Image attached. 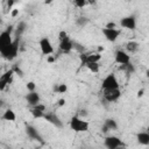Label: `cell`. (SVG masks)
<instances>
[{
	"instance_id": "6",
	"label": "cell",
	"mask_w": 149,
	"mask_h": 149,
	"mask_svg": "<svg viewBox=\"0 0 149 149\" xmlns=\"http://www.w3.org/2000/svg\"><path fill=\"white\" fill-rule=\"evenodd\" d=\"M38 45H40L41 52L44 56H49L54 52V47H52V44H51V42L48 37H42L38 42Z\"/></svg>"
},
{
	"instance_id": "25",
	"label": "cell",
	"mask_w": 149,
	"mask_h": 149,
	"mask_svg": "<svg viewBox=\"0 0 149 149\" xmlns=\"http://www.w3.org/2000/svg\"><path fill=\"white\" fill-rule=\"evenodd\" d=\"M87 22H88V19H87V17H85V16H80V17H78V19H77V24H78V26H80V27H84Z\"/></svg>"
},
{
	"instance_id": "17",
	"label": "cell",
	"mask_w": 149,
	"mask_h": 149,
	"mask_svg": "<svg viewBox=\"0 0 149 149\" xmlns=\"http://www.w3.org/2000/svg\"><path fill=\"white\" fill-rule=\"evenodd\" d=\"M1 119H2V120H5V121L13 122V121H15V120H16V114H15V112H14L13 109H6V111L3 112V114H2V116H1Z\"/></svg>"
},
{
	"instance_id": "15",
	"label": "cell",
	"mask_w": 149,
	"mask_h": 149,
	"mask_svg": "<svg viewBox=\"0 0 149 149\" xmlns=\"http://www.w3.org/2000/svg\"><path fill=\"white\" fill-rule=\"evenodd\" d=\"M72 42H73V41H71L70 37L66 38V40H64V41H62V42H59V50H61L62 52H64V54L70 52V51L73 49Z\"/></svg>"
},
{
	"instance_id": "31",
	"label": "cell",
	"mask_w": 149,
	"mask_h": 149,
	"mask_svg": "<svg viewBox=\"0 0 149 149\" xmlns=\"http://www.w3.org/2000/svg\"><path fill=\"white\" fill-rule=\"evenodd\" d=\"M12 70H13V72H14V73H17V74H20V76L22 77V71L20 70V68H19L17 65H15V66H14Z\"/></svg>"
},
{
	"instance_id": "27",
	"label": "cell",
	"mask_w": 149,
	"mask_h": 149,
	"mask_svg": "<svg viewBox=\"0 0 149 149\" xmlns=\"http://www.w3.org/2000/svg\"><path fill=\"white\" fill-rule=\"evenodd\" d=\"M58 38H59V42H62V41L69 38V35H68V33L65 30H61L59 34H58Z\"/></svg>"
},
{
	"instance_id": "21",
	"label": "cell",
	"mask_w": 149,
	"mask_h": 149,
	"mask_svg": "<svg viewBox=\"0 0 149 149\" xmlns=\"http://www.w3.org/2000/svg\"><path fill=\"white\" fill-rule=\"evenodd\" d=\"M30 113H31L33 118H35V119H43L44 118V114H45L44 112H41V111H38V109L34 108V107L30 108Z\"/></svg>"
},
{
	"instance_id": "5",
	"label": "cell",
	"mask_w": 149,
	"mask_h": 149,
	"mask_svg": "<svg viewBox=\"0 0 149 149\" xmlns=\"http://www.w3.org/2000/svg\"><path fill=\"white\" fill-rule=\"evenodd\" d=\"M104 144L107 149H115L118 147H122V146H126L123 143V141L118 137V136H114V135H109V136H106L104 139Z\"/></svg>"
},
{
	"instance_id": "3",
	"label": "cell",
	"mask_w": 149,
	"mask_h": 149,
	"mask_svg": "<svg viewBox=\"0 0 149 149\" xmlns=\"http://www.w3.org/2000/svg\"><path fill=\"white\" fill-rule=\"evenodd\" d=\"M70 128L76 133H84L88 130V122L79 116H72L70 120Z\"/></svg>"
},
{
	"instance_id": "19",
	"label": "cell",
	"mask_w": 149,
	"mask_h": 149,
	"mask_svg": "<svg viewBox=\"0 0 149 149\" xmlns=\"http://www.w3.org/2000/svg\"><path fill=\"white\" fill-rule=\"evenodd\" d=\"M126 49H127V51L128 52H135V51H137V49H139V43L137 42H134V41H130V42H128L127 44H126Z\"/></svg>"
},
{
	"instance_id": "35",
	"label": "cell",
	"mask_w": 149,
	"mask_h": 149,
	"mask_svg": "<svg viewBox=\"0 0 149 149\" xmlns=\"http://www.w3.org/2000/svg\"><path fill=\"white\" fill-rule=\"evenodd\" d=\"M143 95V90H140L139 92H137V97L140 98V97H142Z\"/></svg>"
},
{
	"instance_id": "13",
	"label": "cell",
	"mask_w": 149,
	"mask_h": 149,
	"mask_svg": "<svg viewBox=\"0 0 149 149\" xmlns=\"http://www.w3.org/2000/svg\"><path fill=\"white\" fill-rule=\"evenodd\" d=\"M13 74H14V72H13V70L10 69V70L6 71V72L0 77V91H3L5 87L12 81V77H13Z\"/></svg>"
},
{
	"instance_id": "26",
	"label": "cell",
	"mask_w": 149,
	"mask_h": 149,
	"mask_svg": "<svg viewBox=\"0 0 149 149\" xmlns=\"http://www.w3.org/2000/svg\"><path fill=\"white\" fill-rule=\"evenodd\" d=\"M86 1L85 0H76L74 2H73V5L76 6V7H78V8H84L85 6H86Z\"/></svg>"
},
{
	"instance_id": "7",
	"label": "cell",
	"mask_w": 149,
	"mask_h": 149,
	"mask_svg": "<svg viewBox=\"0 0 149 149\" xmlns=\"http://www.w3.org/2000/svg\"><path fill=\"white\" fill-rule=\"evenodd\" d=\"M120 26L122 28H126V29H129V30H135L136 28V19L134 15H128V16H125L120 20Z\"/></svg>"
},
{
	"instance_id": "20",
	"label": "cell",
	"mask_w": 149,
	"mask_h": 149,
	"mask_svg": "<svg viewBox=\"0 0 149 149\" xmlns=\"http://www.w3.org/2000/svg\"><path fill=\"white\" fill-rule=\"evenodd\" d=\"M26 22H20L19 24H17V28H16V31H15V37H20L21 35H22V33L26 30Z\"/></svg>"
},
{
	"instance_id": "1",
	"label": "cell",
	"mask_w": 149,
	"mask_h": 149,
	"mask_svg": "<svg viewBox=\"0 0 149 149\" xmlns=\"http://www.w3.org/2000/svg\"><path fill=\"white\" fill-rule=\"evenodd\" d=\"M19 44H20V37H15L12 42V44L3 51L1 52V56L7 59V61H13L16 56H17V52H19Z\"/></svg>"
},
{
	"instance_id": "34",
	"label": "cell",
	"mask_w": 149,
	"mask_h": 149,
	"mask_svg": "<svg viewBox=\"0 0 149 149\" xmlns=\"http://www.w3.org/2000/svg\"><path fill=\"white\" fill-rule=\"evenodd\" d=\"M14 5V1L13 0H10V1H7V6H8V9L10 10V7Z\"/></svg>"
},
{
	"instance_id": "9",
	"label": "cell",
	"mask_w": 149,
	"mask_h": 149,
	"mask_svg": "<svg viewBox=\"0 0 149 149\" xmlns=\"http://www.w3.org/2000/svg\"><path fill=\"white\" fill-rule=\"evenodd\" d=\"M115 63H118L120 65H126V64L130 63L129 54L126 52L125 50H118L115 52Z\"/></svg>"
},
{
	"instance_id": "36",
	"label": "cell",
	"mask_w": 149,
	"mask_h": 149,
	"mask_svg": "<svg viewBox=\"0 0 149 149\" xmlns=\"http://www.w3.org/2000/svg\"><path fill=\"white\" fill-rule=\"evenodd\" d=\"M47 61H48L49 63H52V62L55 61V58H54V57H48V59H47Z\"/></svg>"
},
{
	"instance_id": "4",
	"label": "cell",
	"mask_w": 149,
	"mask_h": 149,
	"mask_svg": "<svg viewBox=\"0 0 149 149\" xmlns=\"http://www.w3.org/2000/svg\"><path fill=\"white\" fill-rule=\"evenodd\" d=\"M12 30H13V27L9 26L6 30H3L1 34H0V54L3 52L13 42V38H12Z\"/></svg>"
},
{
	"instance_id": "22",
	"label": "cell",
	"mask_w": 149,
	"mask_h": 149,
	"mask_svg": "<svg viewBox=\"0 0 149 149\" xmlns=\"http://www.w3.org/2000/svg\"><path fill=\"white\" fill-rule=\"evenodd\" d=\"M85 66L93 73H98L99 72V63H86Z\"/></svg>"
},
{
	"instance_id": "2",
	"label": "cell",
	"mask_w": 149,
	"mask_h": 149,
	"mask_svg": "<svg viewBox=\"0 0 149 149\" xmlns=\"http://www.w3.org/2000/svg\"><path fill=\"white\" fill-rule=\"evenodd\" d=\"M101 88L104 91H112V90H118L120 88V84L118 81V78L114 73L107 74L101 83Z\"/></svg>"
},
{
	"instance_id": "38",
	"label": "cell",
	"mask_w": 149,
	"mask_h": 149,
	"mask_svg": "<svg viewBox=\"0 0 149 149\" xmlns=\"http://www.w3.org/2000/svg\"><path fill=\"white\" fill-rule=\"evenodd\" d=\"M1 22H2V20H1V16H0V24H1Z\"/></svg>"
},
{
	"instance_id": "18",
	"label": "cell",
	"mask_w": 149,
	"mask_h": 149,
	"mask_svg": "<svg viewBox=\"0 0 149 149\" xmlns=\"http://www.w3.org/2000/svg\"><path fill=\"white\" fill-rule=\"evenodd\" d=\"M104 126L108 129V130H116L118 129V123L114 119H106L104 122Z\"/></svg>"
},
{
	"instance_id": "11",
	"label": "cell",
	"mask_w": 149,
	"mask_h": 149,
	"mask_svg": "<svg viewBox=\"0 0 149 149\" xmlns=\"http://www.w3.org/2000/svg\"><path fill=\"white\" fill-rule=\"evenodd\" d=\"M121 97V91L120 88L118 90H112V91H104V98L108 102H115L119 98Z\"/></svg>"
},
{
	"instance_id": "23",
	"label": "cell",
	"mask_w": 149,
	"mask_h": 149,
	"mask_svg": "<svg viewBox=\"0 0 149 149\" xmlns=\"http://www.w3.org/2000/svg\"><path fill=\"white\" fill-rule=\"evenodd\" d=\"M55 91L57 93H65L68 91V86L66 84H58L57 86H55Z\"/></svg>"
},
{
	"instance_id": "12",
	"label": "cell",
	"mask_w": 149,
	"mask_h": 149,
	"mask_svg": "<svg viewBox=\"0 0 149 149\" xmlns=\"http://www.w3.org/2000/svg\"><path fill=\"white\" fill-rule=\"evenodd\" d=\"M43 119L47 120L48 122H50L51 125H54L57 128H62L63 127V122L61 121V119L58 118V115L56 113H45Z\"/></svg>"
},
{
	"instance_id": "28",
	"label": "cell",
	"mask_w": 149,
	"mask_h": 149,
	"mask_svg": "<svg viewBox=\"0 0 149 149\" xmlns=\"http://www.w3.org/2000/svg\"><path fill=\"white\" fill-rule=\"evenodd\" d=\"M35 88H36V85H35L34 81H28V83H27V90H28L29 92H34Z\"/></svg>"
},
{
	"instance_id": "37",
	"label": "cell",
	"mask_w": 149,
	"mask_h": 149,
	"mask_svg": "<svg viewBox=\"0 0 149 149\" xmlns=\"http://www.w3.org/2000/svg\"><path fill=\"white\" fill-rule=\"evenodd\" d=\"M115 149H126V146H122V147H118V148H115Z\"/></svg>"
},
{
	"instance_id": "14",
	"label": "cell",
	"mask_w": 149,
	"mask_h": 149,
	"mask_svg": "<svg viewBox=\"0 0 149 149\" xmlns=\"http://www.w3.org/2000/svg\"><path fill=\"white\" fill-rule=\"evenodd\" d=\"M26 100H27V102H28L31 107H34V106H36L37 104H40V95H38V93H37L36 91L29 92V93H27V95H26Z\"/></svg>"
},
{
	"instance_id": "10",
	"label": "cell",
	"mask_w": 149,
	"mask_h": 149,
	"mask_svg": "<svg viewBox=\"0 0 149 149\" xmlns=\"http://www.w3.org/2000/svg\"><path fill=\"white\" fill-rule=\"evenodd\" d=\"M26 133H27V135H28L30 139H33V140H35V141H37V142H40V143H43L42 136L40 135L38 130H37L34 126H31V125H26Z\"/></svg>"
},
{
	"instance_id": "16",
	"label": "cell",
	"mask_w": 149,
	"mask_h": 149,
	"mask_svg": "<svg viewBox=\"0 0 149 149\" xmlns=\"http://www.w3.org/2000/svg\"><path fill=\"white\" fill-rule=\"evenodd\" d=\"M136 140L142 146H148L149 144V134L147 132H141L136 135Z\"/></svg>"
},
{
	"instance_id": "8",
	"label": "cell",
	"mask_w": 149,
	"mask_h": 149,
	"mask_svg": "<svg viewBox=\"0 0 149 149\" xmlns=\"http://www.w3.org/2000/svg\"><path fill=\"white\" fill-rule=\"evenodd\" d=\"M101 31H102L105 38L108 42H115L118 40V37L120 36V34H121V30L120 29H107V28H102Z\"/></svg>"
},
{
	"instance_id": "30",
	"label": "cell",
	"mask_w": 149,
	"mask_h": 149,
	"mask_svg": "<svg viewBox=\"0 0 149 149\" xmlns=\"http://www.w3.org/2000/svg\"><path fill=\"white\" fill-rule=\"evenodd\" d=\"M105 28H107V29H116V24L114 22H108Z\"/></svg>"
},
{
	"instance_id": "32",
	"label": "cell",
	"mask_w": 149,
	"mask_h": 149,
	"mask_svg": "<svg viewBox=\"0 0 149 149\" xmlns=\"http://www.w3.org/2000/svg\"><path fill=\"white\" fill-rule=\"evenodd\" d=\"M65 102H66V101H65V99H63V98H62V99H59V100H58L57 105H58L59 107H62V106H64V105H65Z\"/></svg>"
},
{
	"instance_id": "33",
	"label": "cell",
	"mask_w": 149,
	"mask_h": 149,
	"mask_svg": "<svg viewBox=\"0 0 149 149\" xmlns=\"http://www.w3.org/2000/svg\"><path fill=\"white\" fill-rule=\"evenodd\" d=\"M10 15H12L13 17L17 16V15H19V9H12V13H10Z\"/></svg>"
},
{
	"instance_id": "24",
	"label": "cell",
	"mask_w": 149,
	"mask_h": 149,
	"mask_svg": "<svg viewBox=\"0 0 149 149\" xmlns=\"http://www.w3.org/2000/svg\"><path fill=\"white\" fill-rule=\"evenodd\" d=\"M72 47H73V49H74V50H77V51H79L80 54H83V52H84V50H85V48H84V45H81V44H79L78 42H72Z\"/></svg>"
},
{
	"instance_id": "29",
	"label": "cell",
	"mask_w": 149,
	"mask_h": 149,
	"mask_svg": "<svg viewBox=\"0 0 149 149\" xmlns=\"http://www.w3.org/2000/svg\"><path fill=\"white\" fill-rule=\"evenodd\" d=\"M34 108H36V109H38V111H41V112H44L45 113V106L43 105V104H37L36 106H34Z\"/></svg>"
}]
</instances>
